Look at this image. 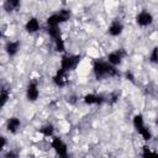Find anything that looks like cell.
Listing matches in <instances>:
<instances>
[{
	"label": "cell",
	"mask_w": 158,
	"mask_h": 158,
	"mask_svg": "<svg viewBox=\"0 0 158 158\" xmlns=\"http://www.w3.org/2000/svg\"><path fill=\"white\" fill-rule=\"evenodd\" d=\"M93 73L98 80L106 78V77H115L118 74L116 67H114L112 64H110L107 60H104V59H95L94 60Z\"/></svg>",
	"instance_id": "cell-1"
},
{
	"label": "cell",
	"mask_w": 158,
	"mask_h": 158,
	"mask_svg": "<svg viewBox=\"0 0 158 158\" xmlns=\"http://www.w3.org/2000/svg\"><path fill=\"white\" fill-rule=\"evenodd\" d=\"M80 60H81L80 54H65L60 59V68L67 72H72L79 65Z\"/></svg>",
	"instance_id": "cell-2"
},
{
	"label": "cell",
	"mask_w": 158,
	"mask_h": 158,
	"mask_svg": "<svg viewBox=\"0 0 158 158\" xmlns=\"http://www.w3.org/2000/svg\"><path fill=\"white\" fill-rule=\"evenodd\" d=\"M51 147L54 149V152L59 156V157H67L68 156V147H67V143L59 138V137H56L53 136L52 137V141H51Z\"/></svg>",
	"instance_id": "cell-3"
},
{
	"label": "cell",
	"mask_w": 158,
	"mask_h": 158,
	"mask_svg": "<svg viewBox=\"0 0 158 158\" xmlns=\"http://www.w3.org/2000/svg\"><path fill=\"white\" fill-rule=\"evenodd\" d=\"M126 54L127 53H126V51L123 48H118V49H115V51L110 52L107 54V57H106V60L110 64H112L114 67H117V65H120L122 63V59L126 57Z\"/></svg>",
	"instance_id": "cell-4"
},
{
	"label": "cell",
	"mask_w": 158,
	"mask_h": 158,
	"mask_svg": "<svg viewBox=\"0 0 158 158\" xmlns=\"http://www.w3.org/2000/svg\"><path fill=\"white\" fill-rule=\"evenodd\" d=\"M38 98H40L38 83L36 80H31L26 86V99L30 102H35V101H37Z\"/></svg>",
	"instance_id": "cell-5"
},
{
	"label": "cell",
	"mask_w": 158,
	"mask_h": 158,
	"mask_svg": "<svg viewBox=\"0 0 158 158\" xmlns=\"http://www.w3.org/2000/svg\"><path fill=\"white\" fill-rule=\"evenodd\" d=\"M153 15L147 11V10H142L137 14L136 16V23L139 26V27H148L153 23Z\"/></svg>",
	"instance_id": "cell-6"
},
{
	"label": "cell",
	"mask_w": 158,
	"mask_h": 158,
	"mask_svg": "<svg viewBox=\"0 0 158 158\" xmlns=\"http://www.w3.org/2000/svg\"><path fill=\"white\" fill-rule=\"evenodd\" d=\"M68 73H69V72H67V70H64V69H62V68L59 67V69L56 72V74H54L53 78H52L54 85H57L58 88H64V86H67L68 83H69Z\"/></svg>",
	"instance_id": "cell-7"
},
{
	"label": "cell",
	"mask_w": 158,
	"mask_h": 158,
	"mask_svg": "<svg viewBox=\"0 0 158 158\" xmlns=\"http://www.w3.org/2000/svg\"><path fill=\"white\" fill-rule=\"evenodd\" d=\"M83 101H84V104H86V105H101V104H104L106 100H105V98H104L102 95L94 94V93H89V94L84 95Z\"/></svg>",
	"instance_id": "cell-8"
},
{
	"label": "cell",
	"mask_w": 158,
	"mask_h": 158,
	"mask_svg": "<svg viewBox=\"0 0 158 158\" xmlns=\"http://www.w3.org/2000/svg\"><path fill=\"white\" fill-rule=\"evenodd\" d=\"M21 128V120L16 116H11L10 118H7L6 121V131L9 133L16 135Z\"/></svg>",
	"instance_id": "cell-9"
},
{
	"label": "cell",
	"mask_w": 158,
	"mask_h": 158,
	"mask_svg": "<svg viewBox=\"0 0 158 158\" xmlns=\"http://www.w3.org/2000/svg\"><path fill=\"white\" fill-rule=\"evenodd\" d=\"M40 28H41V23H40V21H38L37 17H30L26 21V23H25V30L30 35H33V33L38 32Z\"/></svg>",
	"instance_id": "cell-10"
},
{
	"label": "cell",
	"mask_w": 158,
	"mask_h": 158,
	"mask_svg": "<svg viewBox=\"0 0 158 158\" xmlns=\"http://www.w3.org/2000/svg\"><path fill=\"white\" fill-rule=\"evenodd\" d=\"M122 32H123V25H122V22L120 20H114L110 23L109 28H107V33L110 36H112V37H117Z\"/></svg>",
	"instance_id": "cell-11"
},
{
	"label": "cell",
	"mask_w": 158,
	"mask_h": 158,
	"mask_svg": "<svg viewBox=\"0 0 158 158\" xmlns=\"http://www.w3.org/2000/svg\"><path fill=\"white\" fill-rule=\"evenodd\" d=\"M21 48L20 41H9L5 44V52L9 57H15Z\"/></svg>",
	"instance_id": "cell-12"
},
{
	"label": "cell",
	"mask_w": 158,
	"mask_h": 158,
	"mask_svg": "<svg viewBox=\"0 0 158 158\" xmlns=\"http://www.w3.org/2000/svg\"><path fill=\"white\" fill-rule=\"evenodd\" d=\"M20 6H21V0H5L4 1V9L6 12L17 11Z\"/></svg>",
	"instance_id": "cell-13"
},
{
	"label": "cell",
	"mask_w": 158,
	"mask_h": 158,
	"mask_svg": "<svg viewBox=\"0 0 158 158\" xmlns=\"http://www.w3.org/2000/svg\"><path fill=\"white\" fill-rule=\"evenodd\" d=\"M38 132L43 137H53L54 136V126L52 123H46V125H43V126L40 127Z\"/></svg>",
	"instance_id": "cell-14"
},
{
	"label": "cell",
	"mask_w": 158,
	"mask_h": 158,
	"mask_svg": "<svg viewBox=\"0 0 158 158\" xmlns=\"http://www.w3.org/2000/svg\"><path fill=\"white\" fill-rule=\"evenodd\" d=\"M10 99V89L7 86H2L0 90V107H4Z\"/></svg>",
	"instance_id": "cell-15"
},
{
	"label": "cell",
	"mask_w": 158,
	"mask_h": 158,
	"mask_svg": "<svg viewBox=\"0 0 158 158\" xmlns=\"http://www.w3.org/2000/svg\"><path fill=\"white\" fill-rule=\"evenodd\" d=\"M132 125H133V127L136 128V131L141 130V128L146 125V123H144L143 115H142V114H136V115L133 116V118H132Z\"/></svg>",
	"instance_id": "cell-16"
},
{
	"label": "cell",
	"mask_w": 158,
	"mask_h": 158,
	"mask_svg": "<svg viewBox=\"0 0 158 158\" xmlns=\"http://www.w3.org/2000/svg\"><path fill=\"white\" fill-rule=\"evenodd\" d=\"M137 132H138V135L143 138V141L148 142V141L152 139V131H151V128H149L147 125H144V126H143L141 130H138Z\"/></svg>",
	"instance_id": "cell-17"
},
{
	"label": "cell",
	"mask_w": 158,
	"mask_h": 158,
	"mask_svg": "<svg viewBox=\"0 0 158 158\" xmlns=\"http://www.w3.org/2000/svg\"><path fill=\"white\" fill-rule=\"evenodd\" d=\"M57 15H58V19H59L60 25H62V23L67 22V21L70 19L72 12H70V10H68V9H62V10H59V11L57 12Z\"/></svg>",
	"instance_id": "cell-18"
},
{
	"label": "cell",
	"mask_w": 158,
	"mask_h": 158,
	"mask_svg": "<svg viewBox=\"0 0 158 158\" xmlns=\"http://www.w3.org/2000/svg\"><path fill=\"white\" fill-rule=\"evenodd\" d=\"M47 32H48V35L52 40H56V38L62 36L59 26H47Z\"/></svg>",
	"instance_id": "cell-19"
},
{
	"label": "cell",
	"mask_w": 158,
	"mask_h": 158,
	"mask_svg": "<svg viewBox=\"0 0 158 158\" xmlns=\"http://www.w3.org/2000/svg\"><path fill=\"white\" fill-rule=\"evenodd\" d=\"M53 42H54V49L57 51V52H64L65 51V42H64V40L62 38V36L60 37H58V38H56V40H53Z\"/></svg>",
	"instance_id": "cell-20"
},
{
	"label": "cell",
	"mask_w": 158,
	"mask_h": 158,
	"mask_svg": "<svg viewBox=\"0 0 158 158\" xmlns=\"http://www.w3.org/2000/svg\"><path fill=\"white\" fill-rule=\"evenodd\" d=\"M46 22H47V26H59V25H60V21H59V19H58L57 12L49 15V16L47 17Z\"/></svg>",
	"instance_id": "cell-21"
},
{
	"label": "cell",
	"mask_w": 158,
	"mask_h": 158,
	"mask_svg": "<svg viewBox=\"0 0 158 158\" xmlns=\"http://www.w3.org/2000/svg\"><path fill=\"white\" fill-rule=\"evenodd\" d=\"M141 154H142L143 157H154V158H158V153L154 152V151H152L148 146H144V147H143V151H142Z\"/></svg>",
	"instance_id": "cell-22"
},
{
	"label": "cell",
	"mask_w": 158,
	"mask_h": 158,
	"mask_svg": "<svg viewBox=\"0 0 158 158\" xmlns=\"http://www.w3.org/2000/svg\"><path fill=\"white\" fill-rule=\"evenodd\" d=\"M149 62L158 64V47H153V49L149 53Z\"/></svg>",
	"instance_id": "cell-23"
},
{
	"label": "cell",
	"mask_w": 158,
	"mask_h": 158,
	"mask_svg": "<svg viewBox=\"0 0 158 158\" xmlns=\"http://www.w3.org/2000/svg\"><path fill=\"white\" fill-rule=\"evenodd\" d=\"M5 147H6V137L1 136L0 137V151H2Z\"/></svg>",
	"instance_id": "cell-24"
},
{
	"label": "cell",
	"mask_w": 158,
	"mask_h": 158,
	"mask_svg": "<svg viewBox=\"0 0 158 158\" xmlns=\"http://www.w3.org/2000/svg\"><path fill=\"white\" fill-rule=\"evenodd\" d=\"M5 157H6V158H9V157H17V153H15V152L10 151V152H7V153L5 154Z\"/></svg>",
	"instance_id": "cell-25"
},
{
	"label": "cell",
	"mask_w": 158,
	"mask_h": 158,
	"mask_svg": "<svg viewBox=\"0 0 158 158\" xmlns=\"http://www.w3.org/2000/svg\"><path fill=\"white\" fill-rule=\"evenodd\" d=\"M126 78H127V79H130V80H131V81H132V83H135V80H133V79H135V78H133V77H132V74H131V73H130V72H126Z\"/></svg>",
	"instance_id": "cell-26"
}]
</instances>
